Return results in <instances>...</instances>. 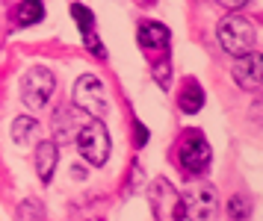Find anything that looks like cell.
Wrapping results in <instances>:
<instances>
[{
  "instance_id": "cell-1",
  "label": "cell",
  "mask_w": 263,
  "mask_h": 221,
  "mask_svg": "<svg viewBox=\"0 0 263 221\" xmlns=\"http://www.w3.org/2000/svg\"><path fill=\"white\" fill-rule=\"evenodd\" d=\"M254 38H257L254 24L249 18H242V15H228L219 24V42H222V47H225L231 56H246V53H251Z\"/></svg>"
},
{
  "instance_id": "cell-2",
  "label": "cell",
  "mask_w": 263,
  "mask_h": 221,
  "mask_svg": "<svg viewBox=\"0 0 263 221\" xmlns=\"http://www.w3.org/2000/svg\"><path fill=\"white\" fill-rule=\"evenodd\" d=\"M74 106L83 109L86 115L92 118H104L109 109V97H107V86L101 77L95 74H83L80 80L74 83Z\"/></svg>"
},
{
  "instance_id": "cell-3",
  "label": "cell",
  "mask_w": 263,
  "mask_h": 221,
  "mask_svg": "<svg viewBox=\"0 0 263 221\" xmlns=\"http://www.w3.org/2000/svg\"><path fill=\"white\" fill-rule=\"evenodd\" d=\"M77 151L89 165H104L109 159V133L101 118H92L77 130Z\"/></svg>"
},
{
  "instance_id": "cell-4",
  "label": "cell",
  "mask_w": 263,
  "mask_h": 221,
  "mask_svg": "<svg viewBox=\"0 0 263 221\" xmlns=\"http://www.w3.org/2000/svg\"><path fill=\"white\" fill-rule=\"evenodd\" d=\"M180 210H183V218L190 221H213L219 212V195L210 183L192 186L180 195Z\"/></svg>"
},
{
  "instance_id": "cell-5",
  "label": "cell",
  "mask_w": 263,
  "mask_h": 221,
  "mask_svg": "<svg viewBox=\"0 0 263 221\" xmlns=\"http://www.w3.org/2000/svg\"><path fill=\"white\" fill-rule=\"evenodd\" d=\"M53 89H57V80H53V74H50L48 68H30L24 77H21V101H24V106H30V109L48 106Z\"/></svg>"
},
{
  "instance_id": "cell-6",
  "label": "cell",
  "mask_w": 263,
  "mask_h": 221,
  "mask_svg": "<svg viewBox=\"0 0 263 221\" xmlns=\"http://www.w3.org/2000/svg\"><path fill=\"white\" fill-rule=\"evenodd\" d=\"M148 200L154 210V221H183V210H180V195L166 177H160L148 189Z\"/></svg>"
},
{
  "instance_id": "cell-7",
  "label": "cell",
  "mask_w": 263,
  "mask_h": 221,
  "mask_svg": "<svg viewBox=\"0 0 263 221\" xmlns=\"http://www.w3.org/2000/svg\"><path fill=\"white\" fill-rule=\"evenodd\" d=\"M178 159H180V168L186 174H204L207 165H210V145L204 142V136L198 130H192L183 136L178 148Z\"/></svg>"
},
{
  "instance_id": "cell-8",
  "label": "cell",
  "mask_w": 263,
  "mask_h": 221,
  "mask_svg": "<svg viewBox=\"0 0 263 221\" xmlns=\"http://www.w3.org/2000/svg\"><path fill=\"white\" fill-rule=\"evenodd\" d=\"M234 80H237L239 89H246V92H254L263 80V62L257 53H246V56H239V62L234 65Z\"/></svg>"
},
{
  "instance_id": "cell-9",
  "label": "cell",
  "mask_w": 263,
  "mask_h": 221,
  "mask_svg": "<svg viewBox=\"0 0 263 221\" xmlns=\"http://www.w3.org/2000/svg\"><path fill=\"white\" fill-rule=\"evenodd\" d=\"M36 171H39V180H42V183H50V177L57 171V145H53V142H39Z\"/></svg>"
},
{
  "instance_id": "cell-10",
  "label": "cell",
  "mask_w": 263,
  "mask_h": 221,
  "mask_svg": "<svg viewBox=\"0 0 263 221\" xmlns=\"http://www.w3.org/2000/svg\"><path fill=\"white\" fill-rule=\"evenodd\" d=\"M178 106H180V112H186V115H195V112L204 106V92H201V86H198L195 80H186L183 86H180Z\"/></svg>"
},
{
  "instance_id": "cell-11",
  "label": "cell",
  "mask_w": 263,
  "mask_h": 221,
  "mask_svg": "<svg viewBox=\"0 0 263 221\" xmlns=\"http://www.w3.org/2000/svg\"><path fill=\"white\" fill-rule=\"evenodd\" d=\"M139 45L142 47H151V50H163L168 45V30L163 24H154L148 21L139 27Z\"/></svg>"
},
{
  "instance_id": "cell-12",
  "label": "cell",
  "mask_w": 263,
  "mask_h": 221,
  "mask_svg": "<svg viewBox=\"0 0 263 221\" xmlns=\"http://www.w3.org/2000/svg\"><path fill=\"white\" fill-rule=\"evenodd\" d=\"M251 218V198L246 192H237L228 200V221H249Z\"/></svg>"
},
{
  "instance_id": "cell-13",
  "label": "cell",
  "mask_w": 263,
  "mask_h": 221,
  "mask_svg": "<svg viewBox=\"0 0 263 221\" xmlns=\"http://www.w3.org/2000/svg\"><path fill=\"white\" fill-rule=\"evenodd\" d=\"M36 133H39V121H36V118L21 115V118H15V121H12V139L18 142V145H27Z\"/></svg>"
},
{
  "instance_id": "cell-14",
  "label": "cell",
  "mask_w": 263,
  "mask_h": 221,
  "mask_svg": "<svg viewBox=\"0 0 263 221\" xmlns=\"http://www.w3.org/2000/svg\"><path fill=\"white\" fill-rule=\"evenodd\" d=\"M42 18H45L42 0H21V3H18V24L30 27V24H39Z\"/></svg>"
},
{
  "instance_id": "cell-15",
  "label": "cell",
  "mask_w": 263,
  "mask_h": 221,
  "mask_svg": "<svg viewBox=\"0 0 263 221\" xmlns=\"http://www.w3.org/2000/svg\"><path fill=\"white\" fill-rule=\"evenodd\" d=\"M18 221H45V207L42 200L36 198H27L18 204Z\"/></svg>"
},
{
  "instance_id": "cell-16",
  "label": "cell",
  "mask_w": 263,
  "mask_h": 221,
  "mask_svg": "<svg viewBox=\"0 0 263 221\" xmlns=\"http://www.w3.org/2000/svg\"><path fill=\"white\" fill-rule=\"evenodd\" d=\"M71 15H74V21H77V27H80V33L89 35L92 33V24H95V15L86 9V6H80V3H74L71 6Z\"/></svg>"
},
{
  "instance_id": "cell-17",
  "label": "cell",
  "mask_w": 263,
  "mask_h": 221,
  "mask_svg": "<svg viewBox=\"0 0 263 221\" xmlns=\"http://www.w3.org/2000/svg\"><path fill=\"white\" fill-rule=\"evenodd\" d=\"M154 80L163 86V89H168V80H172V65L168 62H157L154 65Z\"/></svg>"
},
{
  "instance_id": "cell-18",
  "label": "cell",
  "mask_w": 263,
  "mask_h": 221,
  "mask_svg": "<svg viewBox=\"0 0 263 221\" xmlns=\"http://www.w3.org/2000/svg\"><path fill=\"white\" fill-rule=\"evenodd\" d=\"M219 3H222V6H228V9H242L249 0H219Z\"/></svg>"
},
{
  "instance_id": "cell-19",
  "label": "cell",
  "mask_w": 263,
  "mask_h": 221,
  "mask_svg": "<svg viewBox=\"0 0 263 221\" xmlns=\"http://www.w3.org/2000/svg\"><path fill=\"white\" fill-rule=\"evenodd\" d=\"M136 136H139L136 145H145V142H148V130H142V124H136Z\"/></svg>"
}]
</instances>
